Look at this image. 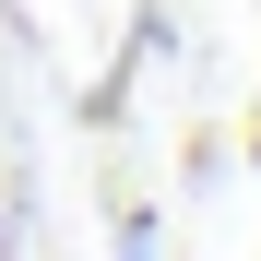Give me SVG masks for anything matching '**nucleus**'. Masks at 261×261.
<instances>
[{
	"mask_svg": "<svg viewBox=\"0 0 261 261\" xmlns=\"http://www.w3.org/2000/svg\"><path fill=\"white\" fill-rule=\"evenodd\" d=\"M249 154H261V119H249Z\"/></svg>",
	"mask_w": 261,
	"mask_h": 261,
	"instance_id": "f257e3e1",
	"label": "nucleus"
}]
</instances>
